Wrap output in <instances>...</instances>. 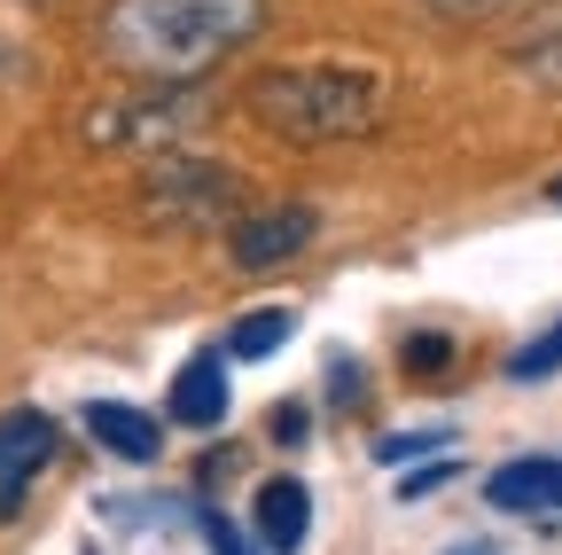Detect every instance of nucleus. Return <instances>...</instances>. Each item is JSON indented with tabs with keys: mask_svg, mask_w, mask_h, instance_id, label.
<instances>
[{
	"mask_svg": "<svg viewBox=\"0 0 562 555\" xmlns=\"http://www.w3.org/2000/svg\"><path fill=\"white\" fill-rule=\"evenodd\" d=\"M102 55L140 87H195L266 32V0H110Z\"/></svg>",
	"mask_w": 562,
	"mask_h": 555,
	"instance_id": "obj_1",
	"label": "nucleus"
},
{
	"mask_svg": "<svg viewBox=\"0 0 562 555\" xmlns=\"http://www.w3.org/2000/svg\"><path fill=\"white\" fill-rule=\"evenodd\" d=\"M243 110L281 142H368L383 125V79L344 63H273L243 87Z\"/></svg>",
	"mask_w": 562,
	"mask_h": 555,
	"instance_id": "obj_2",
	"label": "nucleus"
},
{
	"mask_svg": "<svg viewBox=\"0 0 562 555\" xmlns=\"http://www.w3.org/2000/svg\"><path fill=\"white\" fill-rule=\"evenodd\" d=\"M203 118H211V102L188 95V87H133V95L94 102L79 118V133H87V149H102V157H165V149L188 142Z\"/></svg>",
	"mask_w": 562,
	"mask_h": 555,
	"instance_id": "obj_3",
	"label": "nucleus"
},
{
	"mask_svg": "<svg viewBox=\"0 0 562 555\" xmlns=\"http://www.w3.org/2000/svg\"><path fill=\"white\" fill-rule=\"evenodd\" d=\"M140 203H149L157 227H235L243 220V180L211 157H180L165 149L140 180Z\"/></svg>",
	"mask_w": 562,
	"mask_h": 555,
	"instance_id": "obj_4",
	"label": "nucleus"
},
{
	"mask_svg": "<svg viewBox=\"0 0 562 555\" xmlns=\"http://www.w3.org/2000/svg\"><path fill=\"white\" fill-rule=\"evenodd\" d=\"M313 235H321V212H313V203H266V212H243V220H235L227 258H235L243 274H266V266H290Z\"/></svg>",
	"mask_w": 562,
	"mask_h": 555,
	"instance_id": "obj_5",
	"label": "nucleus"
},
{
	"mask_svg": "<svg viewBox=\"0 0 562 555\" xmlns=\"http://www.w3.org/2000/svg\"><path fill=\"white\" fill-rule=\"evenodd\" d=\"M47 462H55V414L9 407V414H0V524L24 509V493L40 485Z\"/></svg>",
	"mask_w": 562,
	"mask_h": 555,
	"instance_id": "obj_6",
	"label": "nucleus"
},
{
	"mask_svg": "<svg viewBox=\"0 0 562 555\" xmlns=\"http://www.w3.org/2000/svg\"><path fill=\"white\" fill-rule=\"evenodd\" d=\"M484 501L501 517H531V524H562V454H516L484 477Z\"/></svg>",
	"mask_w": 562,
	"mask_h": 555,
	"instance_id": "obj_7",
	"label": "nucleus"
},
{
	"mask_svg": "<svg viewBox=\"0 0 562 555\" xmlns=\"http://www.w3.org/2000/svg\"><path fill=\"white\" fill-rule=\"evenodd\" d=\"M165 414H172L180 431H220V423H227V353H195V360L172 376Z\"/></svg>",
	"mask_w": 562,
	"mask_h": 555,
	"instance_id": "obj_8",
	"label": "nucleus"
},
{
	"mask_svg": "<svg viewBox=\"0 0 562 555\" xmlns=\"http://www.w3.org/2000/svg\"><path fill=\"white\" fill-rule=\"evenodd\" d=\"M250 524H258V547L266 555H297L305 532H313V493L297 477H266L258 501H250Z\"/></svg>",
	"mask_w": 562,
	"mask_h": 555,
	"instance_id": "obj_9",
	"label": "nucleus"
},
{
	"mask_svg": "<svg viewBox=\"0 0 562 555\" xmlns=\"http://www.w3.org/2000/svg\"><path fill=\"white\" fill-rule=\"evenodd\" d=\"M87 431H94L117 462H140V469H149L157 446H165V423H157V414H140V407H125V399H94V407H87Z\"/></svg>",
	"mask_w": 562,
	"mask_h": 555,
	"instance_id": "obj_10",
	"label": "nucleus"
},
{
	"mask_svg": "<svg viewBox=\"0 0 562 555\" xmlns=\"http://www.w3.org/2000/svg\"><path fill=\"white\" fill-rule=\"evenodd\" d=\"M508 63H516L531 87L562 95V0H554L547 16H531V24H524V40H516V55H508Z\"/></svg>",
	"mask_w": 562,
	"mask_h": 555,
	"instance_id": "obj_11",
	"label": "nucleus"
},
{
	"mask_svg": "<svg viewBox=\"0 0 562 555\" xmlns=\"http://www.w3.org/2000/svg\"><path fill=\"white\" fill-rule=\"evenodd\" d=\"M290 329H297V313H290V306H266V313H243V321L227 329V360H273L281 344H290Z\"/></svg>",
	"mask_w": 562,
	"mask_h": 555,
	"instance_id": "obj_12",
	"label": "nucleus"
},
{
	"mask_svg": "<svg viewBox=\"0 0 562 555\" xmlns=\"http://www.w3.org/2000/svg\"><path fill=\"white\" fill-rule=\"evenodd\" d=\"M554 368H562V313H554L531 344H516V353H508V376H516V384H539V376H554Z\"/></svg>",
	"mask_w": 562,
	"mask_h": 555,
	"instance_id": "obj_13",
	"label": "nucleus"
},
{
	"mask_svg": "<svg viewBox=\"0 0 562 555\" xmlns=\"http://www.w3.org/2000/svg\"><path fill=\"white\" fill-rule=\"evenodd\" d=\"M398 360H406V376H446V368H453V336H438V329H414Z\"/></svg>",
	"mask_w": 562,
	"mask_h": 555,
	"instance_id": "obj_14",
	"label": "nucleus"
},
{
	"mask_svg": "<svg viewBox=\"0 0 562 555\" xmlns=\"http://www.w3.org/2000/svg\"><path fill=\"white\" fill-rule=\"evenodd\" d=\"M414 454H446V431H398V439H375V462H414Z\"/></svg>",
	"mask_w": 562,
	"mask_h": 555,
	"instance_id": "obj_15",
	"label": "nucleus"
},
{
	"mask_svg": "<svg viewBox=\"0 0 562 555\" xmlns=\"http://www.w3.org/2000/svg\"><path fill=\"white\" fill-rule=\"evenodd\" d=\"M195 524H203V540H211V555H258V547H250V540H243V532H235V524H227L220 509H195Z\"/></svg>",
	"mask_w": 562,
	"mask_h": 555,
	"instance_id": "obj_16",
	"label": "nucleus"
},
{
	"mask_svg": "<svg viewBox=\"0 0 562 555\" xmlns=\"http://www.w3.org/2000/svg\"><path fill=\"white\" fill-rule=\"evenodd\" d=\"M446 477H453V462L438 454L430 469H414V477H406V501H422V493H438V485H446Z\"/></svg>",
	"mask_w": 562,
	"mask_h": 555,
	"instance_id": "obj_17",
	"label": "nucleus"
},
{
	"mask_svg": "<svg viewBox=\"0 0 562 555\" xmlns=\"http://www.w3.org/2000/svg\"><path fill=\"white\" fill-rule=\"evenodd\" d=\"M422 9H430V16H492L501 0H422Z\"/></svg>",
	"mask_w": 562,
	"mask_h": 555,
	"instance_id": "obj_18",
	"label": "nucleus"
},
{
	"mask_svg": "<svg viewBox=\"0 0 562 555\" xmlns=\"http://www.w3.org/2000/svg\"><path fill=\"white\" fill-rule=\"evenodd\" d=\"M273 439H290V446L305 439V414H297V399H290V407H281V414H273Z\"/></svg>",
	"mask_w": 562,
	"mask_h": 555,
	"instance_id": "obj_19",
	"label": "nucleus"
},
{
	"mask_svg": "<svg viewBox=\"0 0 562 555\" xmlns=\"http://www.w3.org/2000/svg\"><path fill=\"white\" fill-rule=\"evenodd\" d=\"M547 203H562V173H554V180H547Z\"/></svg>",
	"mask_w": 562,
	"mask_h": 555,
	"instance_id": "obj_20",
	"label": "nucleus"
}]
</instances>
